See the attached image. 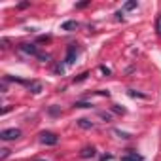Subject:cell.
Returning <instances> with one entry per match:
<instances>
[{
	"label": "cell",
	"mask_w": 161,
	"mask_h": 161,
	"mask_svg": "<svg viewBox=\"0 0 161 161\" xmlns=\"http://www.w3.org/2000/svg\"><path fill=\"white\" fill-rule=\"evenodd\" d=\"M0 152H2V153H0V159H6V157L10 155V150H8V148H2Z\"/></svg>",
	"instance_id": "cell-11"
},
{
	"label": "cell",
	"mask_w": 161,
	"mask_h": 161,
	"mask_svg": "<svg viewBox=\"0 0 161 161\" xmlns=\"http://www.w3.org/2000/svg\"><path fill=\"white\" fill-rule=\"evenodd\" d=\"M86 6H89V0H86V2H80V4H76V8H86Z\"/></svg>",
	"instance_id": "cell-17"
},
{
	"label": "cell",
	"mask_w": 161,
	"mask_h": 161,
	"mask_svg": "<svg viewBox=\"0 0 161 161\" xmlns=\"http://www.w3.org/2000/svg\"><path fill=\"white\" fill-rule=\"evenodd\" d=\"M74 106H76V108H91V104H89V103H76Z\"/></svg>",
	"instance_id": "cell-13"
},
{
	"label": "cell",
	"mask_w": 161,
	"mask_h": 161,
	"mask_svg": "<svg viewBox=\"0 0 161 161\" xmlns=\"http://www.w3.org/2000/svg\"><path fill=\"white\" fill-rule=\"evenodd\" d=\"M135 8H136V2H135V0H133V2H127V4L123 6V10H125V12H129V10H135Z\"/></svg>",
	"instance_id": "cell-10"
},
{
	"label": "cell",
	"mask_w": 161,
	"mask_h": 161,
	"mask_svg": "<svg viewBox=\"0 0 161 161\" xmlns=\"http://www.w3.org/2000/svg\"><path fill=\"white\" fill-rule=\"evenodd\" d=\"M116 135H119L121 138H129V133H123V131H114Z\"/></svg>",
	"instance_id": "cell-16"
},
{
	"label": "cell",
	"mask_w": 161,
	"mask_h": 161,
	"mask_svg": "<svg viewBox=\"0 0 161 161\" xmlns=\"http://www.w3.org/2000/svg\"><path fill=\"white\" fill-rule=\"evenodd\" d=\"M112 159V155H104V157H101V161H110Z\"/></svg>",
	"instance_id": "cell-18"
},
{
	"label": "cell",
	"mask_w": 161,
	"mask_h": 161,
	"mask_svg": "<svg viewBox=\"0 0 161 161\" xmlns=\"http://www.w3.org/2000/svg\"><path fill=\"white\" fill-rule=\"evenodd\" d=\"M21 136V131L19 129H4L2 133H0V138L2 140H15V138H19Z\"/></svg>",
	"instance_id": "cell-2"
},
{
	"label": "cell",
	"mask_w": 161,
	"mask_h": 161,
	"mask_svg": "<svg viewBox=\"0 0 161 161\" xmlns=\"http://www.w3.org/2000/svg\"><path fill=\"white\" fill-rule=\"evenodd\" d=\"M112 110H114L116 114H125V110H123V108H119L118 104H114V108H112Z\"/></svg>",
	"instance_id": "cell-15"
},
{
	"label": "cell",
	"mask_w": 161,
	"mask_h": 161,
	"mask_svg": "<svg viewBox=\"0 0 161 161\" xmlns=\"http://www.w3.org/2000/svg\"><path fill=\"white\" fill-rule=\"evenodd\" d=\"M40 142L47 144V146H55L59 142V136L55 133H51V131H44V133H40Z\"/></svg>",
	"instance_id": "cell-1"
},
{
	"label": "cell",
	"mask_w": 161,
	"mask_h": 161,
	"mask_svg": "<svg viewBox=\"0 0 161 161\" xmlns=\"http://www.w3.org/2000/svg\"><path fill=\"white\" fill-rule=\"evenodd\" d=\"M87 76H89V74H87V72H84V74H80L78 78H74V82H84V80H86Z\"/></svg>",
	"instance_id": "cell-12"
},
{
	"label": "cell",
	"mask_w": 161,
	"mask_h": 161,
	"mask_svg": "<svg viewBox=\"0 0 161 161\" xmlns=\"http://www.w3.org/2000/svg\"><path fill=\"white\" fill-rule=\"evenodd\" d=\"M97 153V150L93 148V146H86L84 150H82V153H80V155H82V157H93Z\"/></svg>",
	"instance_id": "cell-5"
},
{
	"label": "cell",
	"mask_w": 161,
	"mask_h": 161,
	"mask_svg": "<svg viewBox=\"0 0 161 161\" xmlns=\"http://www.w3.org/2000/svg\"><path fill=\"white\" fill-rule=\"evenodd\" d=\"M155 29H157V34L161 36V15L157 17V23H155Z\"/></svg>",
	"instance_id": "cell-14"
},
{
	"label": "cell",
	"mask_w": 161,
	"mask_h": 161,
	"mask_svg": "<svg viewBox=\"0 0 161 161\" xmlns=\"http://www.w3.org/2000/svg\"><path fill=\"white\" fill-rule=\"evenodd\" d=\"M78 53H80V47L78 46H68V51H66V57H64V63L70 66V64H74V61H76V57H78Z\"/></svg>",
	"instance_id": "cell-3"
},
{
	"label": "cell",
	"mask_w": 161,
	"mask_h": 161,
	"mask_svg": "<svg viewBox=\"0 0 161 161\" xmlns=\"http://www.w3.org/2000/svg\"><path fill=\"white\" fill-rule=\"evenodd\" d=\"M61 29L70 32V31H76V29H78V23H76V21H66V23H63V25H61Z\"/></svg>",
	"instance_id": "cell-7"
},
{
	"label": "cell",
	"mask_w": 161,
	"mask_h": 161,
	"mask_svg": "<svg viewBox=\"0 0 161 161\" xmlns=\"http://www.w3.org/2000/svg\"><path fill=\"white\" fill-rule=\"evenodd\" d=\"M19 49L23 51V53H27V55H40V51H38V47L34 46V44H21L19 46Z\"/></svg>",
	"instance_id": "cell-4"
},
{
	"label": "cell",
	"mask_w": 161,
	"mask_h": 161,
	"mask_svg": "<svg viewBox=\"0 0 161 161\" xmlns=\"http://www.w3.org/2000/svg\"><path fill=\"white\" fill-rule=\"evenodd\" d=\"M78 125L82 127V129H93V121H89V119H78Z\"/></svg>",
	"instance_id": "cell-8"
},
{
	"label": "cell",
	"mask_w": 161,
	"mask_h": 161,
	"mask_svg": "<svg viewBox=\"0 0 161 161\" xmlns=\"http://www.w3.org/2000/svg\"><path fill=\"white\" fill-rule=\"evenodd\" d=\"M121 161H142V157L136 155V153H127V155L121 157Z\"/></svg>",
	"instance_id": "cell-9"
},
{
	"label": "cell",
	"mask_w": 161,
	"mask_h": 161,
	"mask_svg": "<svg viewBox=\"0 0 161 161\" xmlns=\"http://www.w3.org/2000/svg\"><path fill=\"white\" fill-rule=\"evenodd\" d=\"M27 86H29V89H31L34 95H38V93L42 91V84H40V82H29Z\"/></svg>",
	"instance_id": "cell-6"
}]
</instances>
